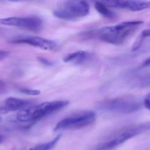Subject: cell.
Listing matches in <instances>:
<instances>
[{
    "label": "cell",
    "instance_id": "6da1fadb",
    "mask_svg": "<svg viewBox=\"0 0 150 150\" xmlns=\"http://www.w3.org/2000/svg\"><path fill=\"white\" fill-rule=\"evenodd\" d=\"M143 23L142 21L122 22L115 26L103 27L92 31H86L81 35L87 37L96 38L115 45H120L135 29Z\"/></svg>",
    "mask_w": 150,
    "mask_h": 150
},
{
    "label": "cell",
    "instance_id": "7a4b0ae2",
    "mask_svg": "<svg viewBox=\"0 0 150 150\" xmlns=\"http://www.w3.org/2000/svg\"><path fill=\"white\" fill-rule=\"evenodd\" d=\"M69 103L68 101L58 100L31 106L18 112L16 119L21 122H35L66 107Z\"/></svg>",
    "mask_w": 150,
    "mask_h": 150
},
{
    "label": "cell",
    "instance_id": "3957f363",
    "mask_svg": "<svg viewBox=\"0 0 150 150\" xmlns=\"http://www.w3.org/2000/svg\"><path fill=\"white\" fill-rule=\"evenodd\" d=\"M90 7L84 1H67L59 5L53 12L55 17L65 20H73L86 16L89 13Z\"/></svg>",
    "mask_w": 150,
    "mask_h": 150
},
{
    "label": "cell",
    "instance_id": "277c9868",
    "mask_svg": "<svg viewBox=\"0 0 150 150\" xmlns=\"http://www.w3.org/2000/svg\"><path fill=\"white\" fill-rule=\"evenodd\" d=\"M96 118V115L93 111H83L63 119L56 125L54 131L81 129L92 124Z\"/></svg>",
    "mask_w": 150,
    "mask_h": 150
},
{
    "label": "cell",
    "instance_id": "5b68a950",
    "mask_svg": "<svg viewBox=\"0 0 150 150\" xmlns=\"http://www.w3.org/2000/svg\"><path fill=\"white\" fill-rule=\"evenodd\" d=\"M150 130V122L141 124L126 129L110 141L98 145L94 150H110L135 136Z\"/></svg>",
    "mask_w": 150,
    "mask_h": 150
},
{
    "label": "cell",
    "instance_id": "8992f818",
    "mask_svg": "<svg viewBox=\"0 0 150 150\" xmlns=\"http://www.w3.org/2000/svg\"><path fill=\"white\" fill-rule=\"evenodd\" d=\"M140 107L139 103L134 100L119 98L103 103L100 106V108L108 111L128 114L137 111Z\"/></svg>",
    "mask_w": 150,
    "mask_h": 150
},
{
    "label": "cell",
    "instance_id": "52a82bcc",
    "mask_svg": "<svg viewBox=\"0 0 150 150\" xmlns=\"http://www.w3.org/2000/svg\"><path fill=\"white\" fill-rule=\"evenodd\" d=\"M1 24L26 29L31 31H39L42 26V21L38 17H11L1 19Z\"/></svg>",
    "mask_w": 150,
    "mask_h": 150
},
{
    "label": "cell",
    "instance_id": "ba28073f",
    "mask_svg": "<svg viewBox=\"0 0 150 150\" xmlns=\"http://www.w3.org/2000/svg\"><path fill=\"white\" fill-rule=\"evenodd\" d=\"M102 2L108 7L127 9L132 11H139L150 8V1H144L110 0Z\"/></svg>",
    "mask_w": 150,
    "mask_h": 150
},
{
    "label": "cell",
    "instance_id": "9c48e42d",
    "mask_svg": "<svg viewBox=\"0 0 150 150\" xmlns=\"http://www.w3.org/2000/svg\"><path fill=\"white\" fill-rule=\"evenodd\" d=\"M13 43L26 44L45 50H54L57 46L56 42L37 36H23L16 38L12 41Z\"/></svg>",
    "mask_w": 150,
    "mask_h": 150
},
{
    "label": "cell",
    "instance_id": "30bf717a",
    "mask_svg": "<svg viewBox=\"0 0 150 150\" xmlns=\"http://www.w3.org/2000/svg\"><path fill=\"white\" fill-rule=\"evenodd\" d=\"M32 102L29 100L10 97L7 98L0 107V113L6 114L12 111L22 110L30 107Z\"/></svg>",
    "mask_w": 150,
    "mask_h": 150
},
{
    "label": "cell",
    "instance_id": "8fae6325",
    "mask_svg": "<svg viewBox=\"0 0 150 150\" xmlns=\"http://www.w3.org/2000/svg\"><path fill=\"white\" fill-rule=\"evenodd\" d=\"M95 8L99 13L107 19L114 20L117 17L116 14L110 10L101 1H96Z\"/></svg>",
    "mask_w": 150,
    "mask_h": 150
},
{
    "label": "cell",
    "instance_id": "7c38bea8",
    "mask_svg": "<svg viewBox=\"0 0 150 150\" xmlns=\"http://www.w3.org/2000/svg\"><path fill=\"white\" fill-rule=\"evenodd\" d=\"M87 53L86 52L79 51L67 54L63 59V61L66 63L75 61L77 64H81L87 58Z\"/></svg>",
    "mask_w": 150,
    "mask_h": 150
},
{
    "label": "cell",
    "instance_id": "4fadbf2b",
    "mask_svg": "<svg viewBox=\"0 0 150 150\" xmlns=\"http://www.w3.org/2000/svg\"><path fill=\"white\" fill-rule=\"evenodd\" d=\"M62 137V134H59L54 139L47 142L36 146L29 150H51L58 143Z\"/></svg>",
    "mask_w": 150,
    "mask_h": 150
},
{
    "label": "cell",
    "instance_id": "5bb4252c",
    "mask_svg": "<svg viewBox=\"0 0 150 150\" xmlns=\"http://www.w3.org/2000/svg\"><path fill=\"white\" fill-rule=\"evenodd\" d=\"M144 39V38L140 33L138 37L137 38L136 40H135L133 44L132 45V51H135L139 50V49L140 46L142 45V43H143Z\"/></svg>",
    "mask_w": 150,
    "mask_h": 150
},
{
    "label": "cell",
    "instance_id": "9a60e30c",
    "mask_svg": "<svg viewBox=\"0 0 150 150\" xmlns=\"http://www.w3.org/2000/svg\"><path fill=\"white\" fill-rule=\"evenodd\" d=\"M22 93L29 95L37 96L40 94L41 92L38 90L28 89V88H22L21 89Z\"/></svg>",
    "mask_w": 150,
    "mask_h": 150
},
{
    "label": "cell",
    "instance_id": "2e32d148",
    "mask_svg": "<svg viewBox=\"0 0 150 150\" xmlns=\"http://www.w3.org/2000/svg\"><path fill=\"white\" fill-rule=\"evenodd\" d=\"M38 61H40L41 63L45 65L48 66H51L54 64L53 62L50 61L49 59L43 57H38Z\"/></svg>",
    "mask_w": 150,
    "mask_h": 150
},
{
    "label": "cell",
    "instance_id": "e0dca14e",
    "mask_svg": "<svg viewBox=\"0 0 150 150\" xmlns=\"http://www.w3.org/2000/svg\"><path fill=\"white\" fill-rule=\"evenodd\" d=\"M9 52L1 50L0 51V60H2L9 55Z\"/></svg>",
    "mask_w": 150,
    "mask_h": 150
},
{
    "label": "cell",
    "instance_id": "ac0fdd59",
    "mask_svg": "<svg viewBox=\"0 0 150 150\" xmlns=\"http://www.w3.org/2000/svg\"><path fill=\"white\" fill-rule=\"evenodd\" d=\"M141 34L144 38L146 37H150V29L145 30H143L141 32Z\"/></svg>",
    "mask_w": 150,
    "mask_h": 150
},
{
    "label": "cell",
    "instance_id": "d6986e66",
    "mask_svg": "<svg viewBox=\"0 0 150 150\" xmlns=\"http://www.w3.org/2000/svg\"><path fill=\"white\" fill-rule=\"evenodd\" d=\"M144 105L146 108H147L150 110V100L148 99H146L144 100Z\"/></svg>",
    "mask_w": 150,
    "mask_h": 150
},
{
    "label": "cell",
    "instance_id": "ffe728a7",
    "mask_svg": "<svg viewBox=\"0 0 150 150\" xmlns=\"http://www.w3.org/2000/svg\"><path fill=\"white\" fill-rule=\"evenodd\" d=\"M144 65L145 66H150V58H149V59H146V60L145 61L144 63Z\"/></svg>",
    "mask_w": 150,
    "mask_h": 150
},
{
    "label": "cell",
    "instance_id": "44dd1931",
    "mask_svg": "<svg viewBox=\"0 0 150 150\" xmlns=\"http://www.w3.org/2000/svg\"><path fill=\"white\" fill-rule=\"evenodd\" d=\"M146 99H148V100H150V93L147 95V98H146Z\"/></svg>",
    "mask_w": 150,
    "mask_h": 150
},
{
    "label": "cell",
    "instance_id": "7402d4cb",
    "mask_svg": "<svg viewBox=\"0 0 150 150\" xmlns=\"http://www.w3.org/2000/svg\"><path fill=\"white\" fill-rule=\"evenodd\" d=\"M27 150L26 149H20V150Z\"/></svg>",
    "mask_w": 150,
    "mask_h": 150
}]
</instances>
